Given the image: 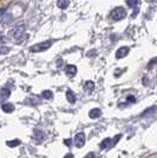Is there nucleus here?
I'll return each instance as SVG.
<instances>
[{
    "label": "nucleus",
    "mask_w": 157,
    "mask_h": 158,
    "mask_svg": "<svg viewBox=\"0 0 157 158\" xmlns=\"http://www.w3.org/2000/svg\"><path fill=\"white\" fill-rule=\"evenodd\" d=\"M11 33H12L14 41L19 44L26 38V27H25V25H19V26L15 27Z\"/></svg>",
    "instance_id": "nucleus-1"
},
{
    "label": "nucleus",
    "mask_w": 157,
    "mask_h": 158,
    "mask_svg": "<svg viewBox=\"0 0 157 158\" xmlns=\"http://www.w3.org/2000/svg\"><path fill=\"white\" fill-rule=\"evenodd\" d=\"M52 44H53V40H46V41H43V43L33 45V46L30 48V51H31V52H43V51L49 50L50 47L52 46Z\"/></svg>",
    "instance_id": "nucleus-2"
},
{
    "label": "nucleus",
    "mask_w": 157,
    "mask_h": 158,
    "mask_svg": "<svg viewBox=\"0 0 157 158\" xmlns=\"http://www.w3.org/2000/svg\"><path fill=\"white\" fill-rule=\"evenodd\" d=\"M125 17H126V11L123 7H116L110 12V18L112 20H115V21L124 19Z\"/></svg>",
    "instance_id": "nucleus-3"
},
{
    "label": "nucleus",
    "mask_w": 157,
    "mask_h": 158,
    "mask_svg": "<svg viewBox=\"0 0 157 158\" xmlns=\"http://www.w3.org/2000/svg\"><path fill=\"white\" fill-rule=\"evenodd\" d=\"M74 144L77 148H83L85 144V135L83 132H79L74 137Z\"/></svg>",
    "instance_id": "nucleus-4"
},
{
    "label": "nucleus",
    "mask_w": 157,
    "mask_h": 158,
    "mask_svg": "<svg viewBox=\"0 0 157 158\" xmlns=\"http://www.w3.org/2000/svg\"><path fill=\"white\" fill-rule=\"evenodd\" d=\"M130 51V48L126 46H123V47H119L117 50V52H116V58L117 59H122V58H124L128 56V53Z\"/></svg>",
    "instance_id": "nucleus-5"
},
{
    "label": "nucleus",
    "mask_w": 157,
    "mask_h": 158,
    "mask_svg": "<svg viewBox=\"0 0 157 158\" xmlns=\"http://www.w3.org/2000/svg\"><path fill=\"white\" fill-rule=\"evenodd\" d=\"M65 73L69 77H74L77 73V67L74 65H67L65 67Z\"/></svg>",
    "instance_id": "nucleus-6"
},
{
    "label": "nucleus",
    "mask_w": 157,
    "mask_h": 158,
    "mask_svg": "<svg viewBox=\"0 0 157 158\" xmlns=\"http://www.w3.org/2000/svg\"><path fill=\"white\" fill-rule=\"evenodd\" d=\"M10 94H11V91H10V89H7V87H2L1 89V91H0V100H5L10 97Z\"/></svg>",
    "instance_id": "nucleus-7"
},
{
    "label": "nucleus",
    "mask_w": 157,
    "mask_h": 158,
    "mask_svg": "<svg viewBox=\"0 0 157 158\" xmlns=\"http://www.w3.org/2000/svg\"><path fill=\"white\" fill-rule=\"evenodd\" d=\"M89 116L92 119H97L102 116V111H100V109H92L91 111L89 112Z\"/></svg>",
    "instance_id": "nucleus-8"
},
{
    "label": "nucleus",
    "mask_w": 157,
    "mask_h": 158,
    "mask_svg": "<svg viewBox=\"0 0 157 158\" xmlns=\"http://www.w3.org/2000/svg\"><path fill=\"white\" fill-rule=\"evenodd\" d=\"M1 110L4 112H6V113H11V112L14 111V106L11 103H6V104H2L1 105Z\"/></svg>",
    "instance_id": "nucleus-9"
},
{
    "label": "nucleus",
    "mask_w": 157,
    "mask_h": 158,
    "mask_svg": "<svg viewBox=\"0 0 157 158\" xmlns=\"http://www.w3.org/2000/svg\"><path fill=\"white\" fill-rule=\"evenodd\" d=\"M66 98H67V102L71 103V104H74V103H76V94H74V92H72L71 90H69V91L66 92Z\"/></svg>",
    "instance_id": "nucleus-10"
},
{
    "label": "nucleus",
    "mask_w": 157,
    "mask_h": 158,
    "mask_svg": "<svg viewBox=\"0 0 157 158\" xmlns=\"http://www.w3.org/2000/svg\"><path fill=\"white\" fill-rule=\"evenodd\" d=\"M110 144H111V139L105 138V139H103V142L100 143L99 148H100V150H104V149H106V148H110Z\"/></svg>",
    "instance_id": "nucleus-11"
},
{
    "label": "nucleus",
    "mask_w": 157,
    "mask_h": 158,
    "mask_svg": "<svg viewBox=\"0 0 157 158\" xmlns=\"http://www.w3.org/2000/svg\"><path fill=\"white\" fill-rule=\"evenodd\" d=\"M69 4H70V0H58V2H57L59 8H63V10H65L66 7L69 6Z\"/></svg>",
    "instance_id": "nucleus-12"
},
{
    "label": "nucleus",
    "mask_w": 157,
    "mask_h": 158,
    "mask_svg": "<svg viewBox=\"0 0 157 158\" xmlns=\"http://www.w3.org/2000/svg\"><path fill=\"white\" fill-rule=\"evenodd\" d=\"M125 2L130 8H135L139 4V0H125Z\"/></svg>",
    "instance_id": "nucleus-13"
},
{
    "label": "nucleus",
    "mask_w": 157,
    "mask_h": 158,
    "mask_svg": "<svg viewBox=\"0 0 157 158\" xmlns=\"http://www.w3.org/2000/svg\"><path fill=\"white\" fill-rule=\"evenodd\" d=\"M41 96H43L45 99H47V100H50V99L53 98V93H52V91H50V90H45V91H43Z\"/></svg>",
    "instance_id": "nucleus-14"
},
{
    "label": "nucleus",
    "mask_w": 157,
    "mask_h": 158,
    "mask_svg": "<svg viewBox=\"0 0 157 158\" xmlns=\"http://www.w3.org/2000/svg\"><path fill=\"white\" fill-rule=\"evenodd\" d=\"M85 90L87 91V92H90V91H92L93 89H95V83L93 81H91V80H89V81H86L85 83Z\"/></svg>",
    "instance_id": "nucleus-15"
},
{
    "label": "nucleus",
    "mask_w": 157,
    "mask_h": 158,
    "mask_svg": "<svg viewBox=\"0 0 157 158\" xmlns=\"http://www.w3.org/2000/svg\"><path fill=\"white\" fill-rule=\"evenodd\" d=\"M6 144L10 146V148H15V146H18L20 144V140L19 139H14V140H8L6 142Z\"/></svg>",
    "instance_id": "nucleus-16"
},
{
    "label": "nucleus",
    "mask_w": 157,
    "mask_h": 158,
    "mask_svg": "<svg viewBox=\"0 0 157 158\" xmlns=\"http://www.w3.org/2000/svg\"><path fill=\"white\" fill-rule=\"evenodd\" d=\"M8 51H10L8 47L0 46V54H6V53H8Z\"/></svg>",
    "instance_id": "nucleus-17"
},
{
    "label": "nucleus",
    "mask_w": 157,
    "mask_h": 158,
    "mask_svg": "<svg viewBox=\"0 0 157 158\" xmlns=\"http://www.w3.org/2000/svg\"><path fill=\"white\" fill-rule=\"evenodd\" d=\"M84 158H97V156H96L93 152H90V153H87V155H86Z\"/></svg>",
    "instance_id": "nucleus-18"
},
{
    "label": "nucleus",
    "mask_w": 157,
    "mask_h": 158,
    "mask_svg": "<svg viewBox=\"0 0 157 158\" xmlns=\"http://www.w3.org/2000/svg\"><path fill=\"white\" fill-rule=\"evenodd\" d=\"M5 41H6L5 37H0V46H2V45L5 44Z\"/></svg>",
    "instance_id": "nucleus-19"
},
{
    "label": "nucleus",
    "mask_w": 157,
    "mask_h": 158,
    "mask_svg": "<svg viewBox=\"0 0 157 158\" xmlns=\"http://www.w3.org/2000/svg\"><path fill=\"white\" fill-rule=\"evenodd\" d=\"M128 102L135 103V102H136V99H135V97H132V96H129V97H128Z\"/></svg>",
    "instance_id": "nucleus-20"
},
{
    "label": "nucleus",
    "mask_w": 157,
    "mask_h": 158,
    "mask_svg": "<svg viewBox=\"0 0 157 158\" xmlns=\"http://www.w3.org/2000/svg\"><path fill=\"white\" fill-rule=\"evenodd\" d=\"M64 158H74V157H73V155H71V153H67V155L64 156Z\"/></svg>",
    "instance_id": "nucleus-21"
},
{
    "label": "nucleus",
    "mask_w": 157,
    "mask_h": 158,
    "mask_svg": "<svg viewBox=\"0 0 157 158\" xmlns=\"http://www.w3.org/2000/svg\"><path fill=\"white\" fill-rule=\"evenodd\" d=\"M4 12H5V10H1V11H0V15L4 13Z\"/></svg>",
    "instance_id": "nucleus-22"
}]
</instances>
